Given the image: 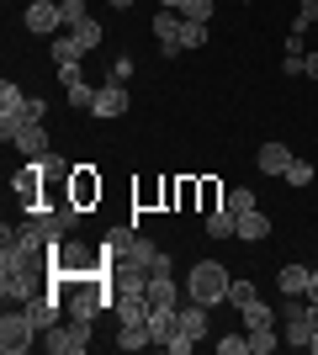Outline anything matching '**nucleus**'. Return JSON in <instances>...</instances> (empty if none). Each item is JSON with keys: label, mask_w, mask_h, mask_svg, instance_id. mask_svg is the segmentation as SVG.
I'll list each match as a JSON object with an SVG mask.
<instances>
[{"label": "nucleus", "mask_w": 318, "mask_h": 355, "mask_svg": "<svg viewBox=\"0 0 318 355\" xmlns=\"http://www.w3.org/2000/svg\"><path fill=\"white\" fill-rule=\"evenodd\" d=\"M228 286H233V276H228L218 260H197V266L186 270V297L202 302V308H223V302H228Z\"/></svg>", "instance_id": "obj_1"}, {"label": "nucleus", "mask_w": 318, "mask_h": 355, "mask_svg": "<svg viewBox=\"0 0 318 355\" xmlns=\"http://www.w3.org/2000/svg\"><path fill=\"white\" fill-rule=\"evenodd\" d=\"M37 334H43V329L32 324L27 308H6V318H0V350H6V355L32 350V345H37Z\"/></svg>", "instance_id": "obj_2"}, {"label": "nucleus", "mask_w": 318, "mask_h": 355, "mask_svg": "<svg viewBox=\"0 0 318 355\" xmlns=\"http://www.w3.org/2000/svg\"><path fill=\"white\" fill-rule=\"evenodd\" d=\"M43 345L53 355H85L91 350V318H59V324L43 334Z\"/></svg>", "instance_id": "obj_3"}, {"label": "nucleus", "mask_w": 318, "mask_h": 355, "mask_svg": "<svg viewBox=\"0 0 318 355\" xmlns=\"http://www.w3.org/2000/svg\"><path fill=\"white\" fill-rule=\"evenodd\" d=\"M64 292H69V302H64L69 318H91V324H96V313H101V302H106V292L96 286V276H69Z\"/></svg>", "instance_id": "obj_4"}, {"label": "nucleus", "mask_w": 318, "mask_h": 355, "mask_svg": "<svg viewBox=\"0 0 318 355\" xmlns=\"http://www.w3.org/2000/svg\"><path fill=\"white\" fill-rule=\"evenodd\" d=\"M21 27L37 32V37H53V32H64V11H59V0H32L27 11H21Z\"/></svg>", "instance_id": "obj_5"}, {"label": "nucleus", "mask_w": 318, "mask_h": 355, "mask_svg": "<svg viewBox=\"0 0 318 355\" xmlns=\"http://www.w3.org/2000/svg\"><path fill=\"white\" fill-rule=\"evenodd\" d=\"M122 260H127V266H138V270H170V254H159V244H154V239H143V234H133V244H127V250H122Z\"/></svg>", "instance_id": "obj_6"}, {"label": "nucleus", "mask_w": 318, "mask_h": 355, "mask_svg": "<svg viewBox=\"0 0 318 355\" xmlns=\"http://www.w3.org/2000/svg\"><path fill=\"white\" fill-rule=\"evenodd\" d=\"M117 324H149V292H112Z\"/></svg>", "instance_id": "obj_7"}, {"label": "nucleus", "mask_w": 318, "mask_h": 355, "mask_svg": "<svg viewBox=\"0 0 318 355\" xmlns=\"http://www.w3.org/2000/svg\"><path fill=\"white\" fill-rule=\"evenodd\" d=\"M122 112H127V85H122V80H106V85H96L91 117H122Z\"/></svg>", "instance_id": "obj_8"}, {"label": "nucleus", "mask_w": 318, "mask_h": 355, "mask_svg": "<svg viewBox=\"0 0 318 355\" xmlns=\"http://www.w3.org/2000/svg\"><path fill=\"white\" fill-rule=\"evenodd\" d=\"M207 313H212V308H202V302H186V308L175 313V324H181L175 334H181V340H191V345H202V340H207V329H212Z\"/></svg>", "instance_id": "obj_9"}, {"label": "nucleus", "mask_w": 318, "mask_h": 355, "mask_svg": "<svg viewBox=\"0 0 318 355\" xmlns=\"http://www.w3.org/2000/svg\"><path fill=\"white\" fill-rule=\"evenodd\" d=\"M181 21H186L181 11H159L154 16V37H159V53H165V59L181 53Z\"/></svg>", "instance_id": "obj_10"}, {"label": "nucleus", "mask_w": 318, "mask_h": 355, "mask_svg": "<svg viewBox=\"0 0 318 355\" xmlns=\"http://www.w3.org/2000/svg\"><path fill=\"white\" fill-rule=\"evenodd\" d=\"M27 313H32V324H37V329L48 334V329L59 324V313H64V302H59V286H53V292H32Z\"/></svg>", "instance_id": "obj_11"}, {"label": "nucleus", "mask_w": 318, "mask_h": 355, "mask_svg": "<svg viewBox=\"0 0 318 355\" xmlns=\"http://www.w3.org/2000/svg\"><path fill=\"white\" fill-rule=\"evenodd\" d=\"M96 196H101V180L91 175V164H75V170H69V202H75V207H91Z\"/></svg>", "instance_id": "obj_12"}, {"label": "nucleus", "mask_w": 318, "mask_h": 355, "mask_svg": "<svg viewBox=\"0 0 318 355\" xmlns=\"http://www.w3.org/2000/svg\"><path fill=\"white\" fill-rule=\"evenodd\" d=\"M233 239H244V244H265L271 239V212H239V228H233Z\"/></svg>", "instance_id": "obj_13"}, {"label": "nucleus", "mask_w": 318, "mask_h": 355, "mask_svg": "<svg viewBox=\"0 0 318 355\" xmlns=\"http://www.w3.org/2000/svg\"><path fill=\"white\" fill-rule=\"evenodd\" d=\"M48 48H53V64H80L85 53H91V48L80 43V37H75L69 27H64V32H53V43H48Z\"/></svg>", "instance_id": "obj_14"}, {"label": "nucleus", "mask_w": 318, "mask_h": 355, "mask_svg": "<svg viewBox=\"0 0 318 355\" xmlns=\"http://www.w3.org/2000/svg\"><path fill=\"white\" fill-rule=\"evenodd\" d=\"M16 148H21L27 159H43V154H48V128H43V122H21V133H16Z\"/></svg>", "instance_id": "obj_15"}, {"label": "nucleus", "mask_w": 318, "mask_h": 355, "mask_svg": "<svg viewBox=\"0 0 318 355\" xmlns=\"http://www.w3.org/2000/svg\"><path fill=\"white\" fill-rule=\"evenodd\" d=\"M32 292H37L32 276H0V297H6V308H27Z\"/></svg>", "instance_id": "obj_16"}, {"label": "nucleus", "mask_w": 318, "mask_h": 355, "mask_svg": "<svg viewBox=\"0 0 318 355\" xmlns=\"http://www.w3.org/2000/svg\"><path fill=\"white\" fill-rule=\"evenodd\" d=\"M149 308H181V292L170 282V270H154L149 276Z\"/></svg>", "instance_id": "obj_17"}, {"label": "nucleus", "mask_w": 318, "mask_h": 355, "mask_svg": "<svg viewBox=\"0 0 318 355\" xmlns=\"http://www.w3.org/2000/svg\"><path fill=\"white\" fill-rule=\"evenodd\" d=\"M292 159H297V154H292L287 144H260V170H265V175H287Z\"/></svg>", "instance_id": "obj_18"}, {"label": "nucleus", "mask_w": 318, "mask_h": 355, "mask_svg": "<svg viewBox=\"0 0 318 355\" xmlns=\"http://www.w3.org/2000/svg\"><path fill=\"white\" fill-rule=\"evenodd\" d=\"M175 313H181V308H149V334H154V345H170V340H175V329H181V324H175Z\"/></svg>", "instance_id": "obj_19"}, {"label": "nucleus", "mask_w": 318, "mask_h": 355, "mask_svg": "<svg viewBox=\"0 0 318 355\" xmlns=\"http://www.w3.org/2000/svg\"><path fill=\"white\" fill-rule=\"evenodd\" d=\"M276 286H281V297H303L308 292V266H281L276 270Z\"/></svg>", "instance_id": "obj_20"}, {"label": "nucleus", "mask_w": 318, "mask_h": 355, "mask_svg": "<svg viewBox=\"0 0 318 355\" xmlns=\"http://www.w3.org/2000/svg\"><path fill=\"white\" fill-rule=\"evenodd\" d=\"M233 228H239V212H233V207L207 212V234H212V239H233Z\"/></svg>", "instance_id": "obj_21"}, {"label": "nucleus", "mask_w": 318, "mask_h": 355, "mask_svg": "<svg viewBox=\"0 0 318 355\" xmlns=\"http://www.w3.org/2000/svg\"><path fill=\"white\" fill-rule=\"evenodd\" d=\"M143 345H154L149 324H122L117 329V350H143Z\"/></svg>", "instance_id": "obj_22"}, {"label": "nucleus", "mask_w": 318, "mask_h": 355, "mask_svg": "<svg viewBox=\"0 0 318 355\" xmlns=\"http://www.w3.org/2000/svg\"><path fill=\"white\" fill-rule=\"evenodd\" d=\"M21 106H27L21 85H11V80H6V85H0V117H16V122H21Z\"/></svg>", "instance_id": "obj_23"}, {"label": "nucleus", "mask_w": 318, "mask_h": 355, "mask_svg": "<svg viewBox=\"0 0 318 355\" xmlns=\"http://www.w3.org/2000/svg\"><path fill=\"white\" fill-rule=\"evenodd\" d=\"M249 334V355H271V350H281V334L276 329H244Z\"/></svg>", "instance_id": "obj_24"}, {"label": "nucleus", "mask_w": 318, "mask_h": 355, "mask_svg": "<svg viewBox=\"0 0 318 355\" xmlns=\"http://www.w3.org/2000/svg\"><path fill=\"white\" fill-rule=\"evenodd\" d=\"M80 212H85V207H75V202H59V207H48V218H53V228H59V234H75Z\"/></svg>", "instance_id": "obj_25"}, {"label": "nucleus", "mask_w": 318, "mask_h": 355, "mask_svg": "<svg viewBox=\"0 0 318 355\" xmlns=\"http://www.w3.org/2000/svg\"><path fill=\"white\" fill-rule=\"evenodd\" d=\"M244 329H276V308H265V302H249V308H244Z\"/></svg>", "instance_id": "obj_26"}, {"label": "nucleus", "mask_w": 318, "mask_h": 355, "mask_svg": "<svg viewBox=\"0 0 318 355\" xmlns=\"http://www.w3.org/2000/svg\"><path fill=\"white\" fill-rule=\"evenodd\" d=\"M212 11H218V0H181L186 21H212Z\"/></svg>", "instance_id": "obj_27"}, {"label": "nucleus", "mask_w": 318, "mask_h": 355, "mask_svg": "<svg viewBox=\"0 0 318 355\" xmlns=\"http://www.w3.org/2000/svg\"><path fill=\"white\" fill-rule=\"evenodd\" d=\"M255 297H260V292H255V282H239V276H233V286H228V302H233V308L244 313L249 302H255Z\"/></svg>", "instance_id": "obj_28"}, {"label": "nucleus", "mask_w": 318, "mask_h": 355, "mask_svg": "<svg viewBox=\"0 0 318 355\" xmlns=\"http://www.w3.org/2000/svg\"><path fill=\"white\" fill-rule=\"evenodd\" d=\"M59 11H64V27H80V21H91V6H85V0H59Z\"/></svg>", "instance_id": "obj_29"}, {"label": "nucleus", "mask_w": 318, "mask_h": 355, "mask_svg": "<svg viewBox=\"0 0 318 355\" xmlns=\"http://www.w3.org/2000/svg\"><path fill=\"white\" fill-rule=\"evenodd\" d=\"M313 175H318V170H313L308 159H292V170H287L281 180H287V186H313Z\"/></svg>", "instance_id": "obj_30"}, {"label": "nucleus", "mask_w": 318, "mask_h": 355, "mask_svg": "<svg viewBox=\"0 0 318 355\" xmlns=\"http://www.w3.org/2000/svg\"><path fill=\"white\" fill-rule=\"evenodd\" d=\"M207 43V21H181V48H202Z\"/></svg>", "instance_id": "obj_31"}, {"label": "nucleus", "mask_w": 318, "mask_h": 355, "mask_svg": "<svg viewBox=\"0 0 318 355\" xmlns=\"http://www.w3.org/2000/svg\"><path fill=\"white\" fill-rule=\"evenodd\" d=\"M228 207H233V212H255L260 202H255V191H249V186H233V191H228Z\"/></svg>", "instance_id": "obj_32"}, {"label": "nucleus", "mask_w": 318, "mask_h": 355, "mask_svg": "<svg viewBox=\"0 0 318 355\" xmlns=\"http://www.w3.org/2000/svg\"><path fill=\"white\" fill-rule=\"evenodd\" d=\"M69 32H75V37H80L85 48H91V53L101 48V21H80V27H69Z\"/></svg>", "instance_id": "obj_33"}, {"label": "nucleus", "mask_w": 318, "mask_h": 355, "mask_svg": "<svg viewBox=\"0 0 318 355\" xmlns=\"http://www.w3.org/2000/svg\"><path fill=\"white\" fill-rule=\"evenodd\" d=\"M69 106H75V112H91V106H96V90L85 85V80H80V85H69Z\"/></svg>", "instance_id": "obj_34"}, {"label": "nucleus", "mask_w": 318, "mask_h": 355, "mask_svg": "<svg viewBox=\"0 0 318 355\" xmlns=\"http://www.w3.org/2000/svg\"><path fill=\"white\" fill-rule=\"evenodd\" d=\"M218 355H249V334H223V340H218Z\"/></svg>", "instance_id": "obj_35"}, {"label": "nucleus", "mask_w": 318, "mask_h": 355, "mask_svg": "<svg viewBox=\"0 0 318 355\" xmlns=\"http://www.w3.org/2000/svg\"><path fill=\"white\" fill-rule=\"evenodd\" d=\"M80 80H85V74H80V64H59V85H64V90L80 85Z\"/></svg>", "instance_id": "obj_36"}, {"label": "nucleus", "mask_w": 318, "mask_h": 355, "mask_svg": "<svg viewBox=\"0 0 318 355\" xmlns=\"http://www.w3.org/2000/svg\"><path fill=\"white\" fill-rule=\"evenodd\" d=\"M202 207L218 212V180H202Z\"/></svg>", "instance_id": "obj_37"}, {"label": "nucleus", "mask_w": 318, "mask_h": 355, "mask_svg": "<svg viewBox=\"0 0 318 355\" xmlns=\"http://www.w3.org/2000/svg\"><path fill=\"white\" fill-rule=\"evenodd\" d=\"M21 122H43V101H32V96H27V106H21Z\"/></svg>", "instance_id": "obj_38"}, {"label": "nucleus", "mask_w": 318, "mask_h": 355, "mask_svg": "<svg viewBox=\"0 0 318 355\" xmlns=\"http://www.w3.org/2000/svg\"><path fill=\"white\" fill-rule=\"evenodd\" d=\"M303 297H308V302H318V270H308V292Z\"/></svg>", "instance_id": "obj_39"}, {"label": "nucleus", "mask_w": 318, "mask_h": 355, "mask_svg": "<svg viewBox=\"0 0 318 355\" xmlns=\"http://www.w3.org/2000/svg\"><path fill=\"white\" fill-rule=\"evenodd\" d=\"M297 16H303V21H318V0H303V11H297Z\"/></svg>", "instance_id": "obj_40"}, {"label": "nucleus", "mask_w": 318, "mask_h": 355, "mask_svg": "<svg viewBox=\"0 0 318 355\" xmlns=\"http://www.w3.org/2000/svg\"><path fill=\"white\" fill-rule=\"evenodd\" d=\"M303 74H308V80H318V53H308V59H303Z\"/></svg>", "instance_id": "obj_41"}, {"label": "nucleus", "mask_w": 318, "mask_h": 355, "mask_svg": "<svg viewBox=\"0 0 318 355\" xmlns=\"http://www.w3.org/2000/svg\"><path fill=\"white\" fill-rule=\"evenodd\" d=\"M159 6H165V11H181V0H159Z\"/></svg>", "instance_id": "obj_42"}, {"label": "nucleus", "mask_w": 318, "mask_h": 355, "mask_svg": "<svg viewBox=\"0 0 318 355\" xmlns=\"http://www.w3.org/2000/svg\"><path fill=\"white\" fill-rule=\"evenodd\" d=\"M106 6H117V11H127V6H133V0H106Z\"/></svg>", "instance_id": "obj_43"}, {"label": "nucleus", "mask_w": 318, "mask_h": 355, "mask_svg": "<svg viewBox=\"0 0 318 355\" xmlns=\"http://www.w3.org/2000/svg\"><path fill=\"white\" fill-rule=\"evenodd\" d=\"M308 350H313V355H318V329H313V340H308Z\"/></svg>", "instance_id": "obj_44"}]
</instances>
